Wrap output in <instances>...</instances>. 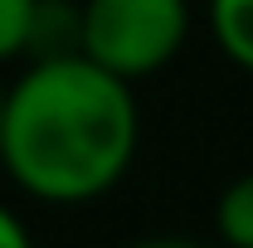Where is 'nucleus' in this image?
<instances>
[{
	"label": "nucleus",
	"mask_w": 253,
	"mask_h": 248,
	"mask_svg": "<svg viewBox=\"0 0 253 248\" xmlns=\"http://www.w3.org/2000/svg\"><path fill=\"white\" fill-rule=\"evenodd\" d=\"M44 34V0H0V63L30 54Z\"/></svg>",
	"instance_id": "nucleus-5"
},
{
	"label": "nucleus",
	"mask_w": 253,
	"mask_h": 248,
	"mask_svg": "<svg viewBox=\"0 0 253 248\" xmlns=\"http://www.w3.org/2000/svg\"><path fill=\"white\" fill-rule=\"evenodd\" d=\"M214 234L224 248H253V170L234 175L214 200Z\"/></svg>",
	"instance_id": "nucleus-4"
},
{
	"label": "nucleus",
	"mask_w": 253,
	"mask_h": 248,
	"mask_svg": "<svg viewBox=\"0 0 253 248\" xmlns=\"http://www.w3.org/2000/svg\"><path fill=\"white\" fill-rule=\"evenodd\" d=\"M0 107H5V83H0Z\"/></svg>",
	"instance_id": "nucleus-8"
},
{
	"label": "nucleus",
	"mask_w": 253,
	"mask_h": 248,
	"mask_svg": "<svg viewBox=\"0 0 253 248\" xmlns=\"http://www.w3.org/2000/svg\"><path fill=\"white\" fill-rule=\"evenodd\" d=\"M141 112L131 83L54 49L5 83L0 170L39 205H93L122 185L136 161Z\"/></svg>",
	"instance_id": "nucleus-1"
},
{
	"label": "nucleus",
	"mask_w": 253,
	"mask_h": 248,
	"mask_svg": "<svg viewBox=\"0 0 253 248\" xmlns=\"http://www.w3.org/2000/svg\"><path fill=\"white\" fill-rule=\"evenodd\" d=\"M190 39V0H83L73 49L122 83L156 78Z\"/></svg>",
	"instance_id": "nucleus-2"
},
{
	"label": "nucleus",
	"mask_w": 253,
	"mask_h": 248,
	"mask_svg": "<svg viewBox=\"0 0 253 248\" xmlns=\"http://www.w3.org/2000/svg\"><path fill=\"white\" fill-rule=\"evenodd\" d=\"M0 248H34L30 229H25V219L15 214L5 200H0Z\"/></svg>",
	"instance_id": "nucleus-6"
},
{
	"label": "nucleus",
	"mask_w": 253,
	"mask_h": 248,
	"mask_svg": "<svg viewBox=\"0 0 253 248\" xmlns=\"http://www.w3.org/2000/svg\"><path fill=\"white\" fill-rule=\"evenodd\" d=\"M210 34L234 68L253 73V0H210Z\"/></svg>",
	"instance_id": "nucleus-3"
},
{
	"label": "nucleus",
	"mask_w": 253,
	"mask_h": 248,
	"mask_svg": "<svg viewBox=\"0 0 253 248\" xmlns=\"http://www.w3.org/2000/svg\"><path fill=\"white\" fill-rule=\"evenodd\" d=\"M131 248H210V244H195V239H146V244H131Z\"/></svg>",
	"instance_id": "nucleus-7"
}]
</instances>
